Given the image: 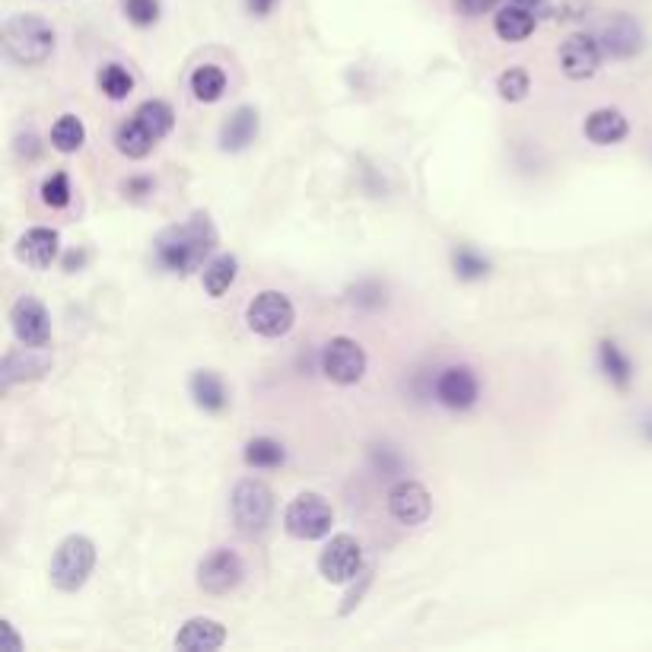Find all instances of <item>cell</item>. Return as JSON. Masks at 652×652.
I'll list each match as a JSON object with an SVG mask.
<instances>
[{
  "label": "cell",
  "instance_id": "obj_1",
  "mask_svg": "<svg viewBox=\"0 0 652 652\" xmlns=\"http://www.w3.org/2000/svg\"><path fill=\"white\" fill-rule=\"evenodd\" d=\"M217 226L208 214H191L185 223L166 226L156 239H153V261L169 271L188 277L194 271H201L214 252H217Z\"/></svg>",
  "mask_w": 652,
  "mask_h": 652
},
{
  "label": "cell",
  "instance_id": "obj_2",
  "mask_svg": "<svg viewBox=\"0 0 652 652\" xmlns=\"http://www.w3.org/2000/svg\"><path fill=\"white\" fill-rule=\"evenodd\" d=\"M3 48L16 64L36 68V64H45L55 51V29L36 13L10 16L3 26Z\"/></svg>",
  "mask_w": 652,
  "mask_h": 652
},
{
  "label": "cell",
  "instance_id": "obj_3",
  "mask_svg": "<svg viewBox=\"0 0 652 652\" xmlns=\"http://www.w3.org/2000/svg\"><path fill=\"white\" fill-rule=\"evenodd\" d=\"M274 490L258 481V477H242L236 481L233 494H229V515H233V525L246 535L254 538L261 532H268L271 519H274Z\"/></svg>",
  "mask_w": 652,
  "mask_h": 652
},
{
  "label": "cell",
  "instance_id": "obj_4",
  "mask_svg": "<svg viewBox=\"0 0 652 652\" xmlns=\"http://www.w3.org/2000/svg\"><path fill=\"white\" fill-rule=\"evenodd\" d=\"M96 544L86 535H68L55 547L48 577L58 592H80L96 570Z\"/></svg>",
  "mask_w": 652,
  "mask_h": 652
},
{
  "label": "cell",
  "instance_id": "obj_5",
  "mask_svg": "<svg viewBox=\"0 0 652 652\" xmlns=\"http://www.w3.org/2000/svg\"><path fill=\"white\" fill-rule=\"evenodd\" d=\"M334 525V509L322 494L306 490L299 497H293L287 509H284V529L299 542H319L331 535Z\"/></svg>",
  "mask_w": 652,
  "mask_h": 652
},
{
  "label": "cell",
  "instance_id": "obj_6",
  "mask_svg": "<svg viewBox=\"0 0 652 652\" xmlns=\"http://www.w3.org/2000/svg\"><path fill=\"white\" fill-rule=\"evenodd\" d=\"M246 322L261 337H287L296 325V309L287 293L261 291L246 309Z\"/></svg>",
  "mask_w": 652,
  "mask_h": 652
},
{
  "label": "cell",
  "instance_id": "obj_7",
  "mask_svg": "<svg viewBox=\"0 0 652 652\" xmlns=\"http://www.w3.org/2000/svg\"><path fill=\"white\" fill-rule=\"evenodd\" d=\"M319 366L325 372L331 382L337 386H357L363 376H366V351H363L360 341L347 337V334H337L331 337L325 347H322V357H319Z\"/></svg>",
  "mask_w": 652,
  "mask_h": 652
},
{
  "label": "cell",
  "instance_id": "obj_8",
  "mask_svg": "<svg viewBox=\"0 0 652 652\" xmlns=\"http://www.w3.org/2000/svg\"><path fill=\"white\" fill-rule=\"evenodd\" d=\"M246 580V564L236 550L229 547H217L211 550L201 564H198V585L208 595H229L236 592Z\"/></svg>",
  "mask_w": 652,
  "mask_h": 652
},
{
  "label": "cell",
  "instance_id": "obj_9",
  "mask_svg": "<svg viewBox=\"0 0 652 652\" xmlns=\"http://www.w3.org/2000/svg\"><path fill=\"white\" fill-rule=\"evenodd\" d=\"M319 573L334 585H347L363 577V544L354 535H334L319 554Z\"/></svg>",
  "mask_w": 652,
  "mask_h": 652
},
{
  "label": "cell",
  "instance_id": "obj_10",
  "mask_svg": "<svg viewBox=\"0 0 652 652\" xmlns=\"http://www.w3.org/2000/svg\"><path fill=\"white\" fill-rule=\"evenodd\" d=\"M386 507H389V515L399 522V525H424L434 512V497L430 490L420 484V481H411V477H401L399 484H392L389 497H386Z\"/></svg>",
  "mask_w": 652,
  "mask_h": 652
},
{
  "label": "cell",
  "instance_id": "obj_11",
  "mask_svg": "<svg viewBox=\"0 0 652 652\" xmlns=\"http://www.w3.org/2000/svg\"><path fill=\"white\" fill-rule=\"evenodd\" d=\"M10 328H13L16 341L26 347H48V341H51V316H48L45 303L36 296H20L10 306Z\"/></svg>",
  "mask_w": 652,
  "mask_h": 652
},
{
  "label": "cell",
  "instance_id": "obj_12",
  "mask_svg": "<svg viewBox=\"0 0 652 652\" xmlns=\"http://www.w3.org/2000/svg\"><path fill=\"white\" fill-rule=\"evenodd\" d=\"M436 401L449 411H472L481 399V382L472 366H446L434 382Z\"/></svg>",
  "mask_w": 652,
  "mask_h": 652
},
{
  "label": "cell",
  "instance_id": "obj_13",
  "mask_svg": "<svg viewBox=\"0 0 652 652\" xmlns=\"http://www.w3.org/2000/svg\"><path fill=\"white\" fill-rule=\"evenodd\" d=\"M602 58H605L602 42L585 36V33L570 36L564 42V48H560V68H564V73L570 80H589V76H595L598 68H602Z\"/></svg>",
  "mask_w": 652,
  "mask_h": 652
},
{
  "label": "cell",
  "instance_id": "obj_14",
  "mask_svg": "<svg viewBox=\"0 0 652 652\" xmlns=\"http://www.w3.org/2000/svg\"><path fill=\"white\" fill-rule=\"evenodd\" d=\"M598 42H602L605 55L615 58V61H630V58H637L647 48L643 26L633 16H627V13H617L615 20L602 29Z\"/></svg>",
  "mask_w": 652,
  "mask_h": 652
},
{
  "label": "cell",
  "instance_id": "obj_15",
  "mask_svg": "<svg viewBox=\"0 0 652 652\" xmlns=\"http://www.w3.org/2000/svg\"><path fill=\"white\" fill-rule=\"evenodd\" d=\"M51 369V354L45 347H20V351H10L3 357V366H0V389H13L16 382L23 379H38Z\"/></svg>",
  "mask_w": 652,
  "mask_h": 652
},
{
  "label": "cell",
  "instance_id": "obj_16",
  "mask_svg": "<svg viewBox=\"0 0 652 652\" xmlns=\"http://www.w3.org/2000/svg\"><path fill=\"white\" fill-rule=\"evenodd\" d=\"M61 254V233L48 226H33L20 236L16 242V258L29 268H51Z\"/></svg>",
  "mask_w": 652,
  "mask_h": 652
},
{
  "label": "cell",
  "instance_id": "obj_17",
  "mask_svg": "<svg viewBox=\"0 0 652 652\" xmlns=\"http://www.w3.org/2000/svg\"><path fill=\"white\" fill-rule=\"evenodd\" d=\"M261 115L254 106H239L223 125H220V150L223 153H242L258 141Z\"/></svg>",
  "mask_w": 652,
  "mask_h": 652
},
{
  "label": "cell",
  "instance_id": "obj_18",
  "mask_svg": "<svg viewBox=\"0 0 652 652\" xmlns=\"http://www.w3.org/2000/svg\"><path fill=\"white\" fill-rule=\"evenodd\" d=\"M226 643V627L217 617H188L176 633V647L188 652H214Z\"/></svg>",
  "mask_w": 652,
  "mask_h": 652
},
{
  "label": "cell",
  "instance_id": "obj_19",
  "mask_svg": "<svg viewBox=\"0 0 652 652\" xmlns=\"http://www.w3.org/2000/svg\"><path fill=\"white\" fill-rule=\"evenodd\" d=\"M188 392L204 414H223L226 404H229L226 382L214 369H194L191 379H188Z\"/></svg>",
  "mask_w": 652,
  "mask_h": 652
},
{
  "label": "cell",
  "instance_id": "obj_20",
  "mask_svg": "<svg viewBox=\"0 0 652 652\" xmlns=\"http://www.w3.org/2000/svg\"><path fill=\"white\" fill-rule=\"evenodd\" d=\"M582 131L595 146H615L630 134V121L620 109H595L589 111Z\"/></svg>",
  "mask_w": 652,
  "mask_h": 652
},
{
  "label": "cell",
  "instance_id": "obj_21",
  "mask_svg": "<svg viewBox=\"0 0 652 652\" xmlns=\"http://www.w3.org/2000/svg\"><path fill=\"white\" fill-rule=\"evenodd\" d=\"M595 357H598V369H602V376L615 386V389H630L633 386V376H637V369H633V360L624 354V347L612 341V337H602L598 341V351H595Z\"/></svg>",
  "mask_w": 652,
  "mask_h": 652
},
{
  "label": "cell",
  "instance_id": "obj_22",
  "mask_svg": "<svg viewBox=\"0 0 652 652\" xmlns=\"http://www.w3.org/2000/svg\"><path fill=\"white\" fill-rule=\"evenodd\" d=\"M494 33L503 38V42H525V38L535 33V13H532V7L509 3L503 10H497Z\"/></svg>",
  "mask_w": 652,
  "mask_h": 652
},
{
  "label": "cell",
  "instance_id": "obj_23",
  "mask_svg": "<svg viewBox=\"0 0 652 652\" xmlns=\"http://www.w3.org/2000/svg\"><path fill=\"white\" fill-rule=\"evenodd\" d=\"M156 144H159V141L146 131L134 115H131L128 121H121L118 131H115V146H118V153L128 156V159H144V156L153 153V146Z\"/></svg>",
  "mask_w": 652,
  "mask_h": 652
},
{
  "label": "cell",
  "instance_id": "obj_24",
  "mask_svg": "<svg viewBox=\"0 0 652 652\" xmlns=\"http://www.w3.org/2000/svg\"><path fill=\"white\" fill-rule=\"evenodd\" d=\"M242 459H246L249 469L268 472V469H281L287 462V449H284V442H277L271 436H254L246 442Z\"/></svg>",
  "mask_w": 652,
  "mask_h": 652
},
{
  "label": "cell",
  "instance_id": "obj_25",
  "mask_svg": "<svg viewBox=\"0 0 652 652\" xmlns=\"http://www.w3.org/2000/svg\"><path fill=\"white\" fill-rule=\"evenodd\" d=\"M236 277H239V258L236 254H214L204 264V291L211 293L214 299L229 291L236 284Z\"/></svg>",
  "mask_w": 652,
  "mask_h": 652
},
{
  "label": "cell",
  "instance_id": "obj_26",
  "mask_svg": "<svg viewBox=\"0 0 652 652\" xmlns=\"http://www.w3.org/2000/svg\"><path fill=\"white\" fill-rule=\"evenodd\" d=\"M134 118L144 125L156 141H163L176 128V111H173L169 103H163V99H146V103H141L138 111H134Z\"/></svg>",
  "mask_w": 652,
  "mask_h": 652
},
{
  "label": "cell",
  "instance_id": "obj_27",
  "mask_svg": "<svg viewBox=\"0 0 652 652\" xmlns=\"http://www.w3.org/2000/svg\"><path fill=\"white\" fill-rule=\"evenodd\" d=\"M191 93L198 103H217L226 93V71L217 64H201L191 73Z\"/></svg>",
  "mask_w": 652,
  "mask_h": 652
},
{
  "label": "cell",
  "instance_id": "obj_28",
  "mask_svg": "<svg viewBox=\"0 0 652 652\" xmlns=\"http://www.w3.org/2000/svg\"><path fill=\"white\" fill-rule=\"evenodd\" d=\"M86 144V125L76 118V115H61L55 125H51V146L58 153H76L80 146Z\"/></svg>",
  "mask_w": 652,
  "mask_h": 652
},
{
  "label": "cell",
  "instance_id": "obj_29",
  "mask_svg": "<svg viewBox=\"0 0 652 652\" xmlns=\"http://www.w3.org/2000/svg\"><path fill=\"white\" fill-rule=\"evenodd\" d=\"M452 271H455L459 281L474 284V281H484L490 274V261L477 252V249H472V246H459L452 252Z\"/></svg>",
  "mask_w": 652,
  "mask_h": 652
},
{
  "label": "cell",
  "instance_id": "obj_30",
  "mask_svg": "<svg viewBox=\"0 0 652 652\" xmlns=\"http://www.w3.org/2000/svg\"><path fill=\"white\" fill-rule=\"evenodd\" d=\"M99 90L109 96L111 103H121V99H128V96H131V90H134V76L125 71L121 64H106V68L99 71Z\"/></svg>",
  "mask_w": 652,
  "mask_h": 652
},
{
  "label": "cell",
  "instance_id": "obj_31",
  "mask_svg": "<svg viewBox=\"0 0 652 652\" xmlns=\"http://www.w3.org/2000/svg\"><path fill=\"white\" fill-rule=\"evenodd\" d=\"M529 90H532V76H529V71H522V68H509V71L497 76V93L507 103H522L529 96Z\"/></svg>",
  "mask_w": 652,
  "mask_h": 652
},
{
  "label": "cell",
  "instance_id": "obj_32",
  "mask_svg": "<svg viewBox=\"0 0 652 652\" xmlns=\"http://www.w3.org/2000/svg\"><path fill=\"white\" fill-rule=\"evenodd\" d=\"M71 179L68 173H51L48 179L42 181V201L48 208H68L71 204Z\"/></svg>",
  "mask_w": 652,
  "mask_h": 652
},
{
  "label": "cell",
  "instance_id": "obj_33",
  "mask_svg": "<svg viewBox=\"0 0 652 652\" xmlns=\"http://www.w3.org/2000/svg\"><path fill=\"white\" fill-rule=\"evenodd\" d=\"M125 16L134 23V26H153L159 20V0H125Z\"/></svg>",
  "mask_w": 652,
  "mask_h": 652
},
{
  "label": "cell",
  "instance_id": "obj_34",
  "mask_svg": "<svg viewBox=\"0 0 652 652\" xmlns=\"http://www.w3.org/2000/svg\"><path fill=\"white\" fill-rule=\"evenodd\" d=\"M369 459H372L376 472L382 474V477H395V474L404 472V459H401L399 449H392V446H376L369 452Z\"/></svg>",
  "mask_w": 652,
  "mask_h": 652
},
{
  "label": "cell",
  "instance_id": "obj_35",
  "mask_svg": "<svg viewBox=\"0 0 652 652\" xmlns=\"http://www.w3.org/2000/svg\"><path fill=\"white\" fill-rule=\"evenodd\" d=\"M0 647L7 652H23V640H20V633H16V627L3 617L0 620Z\"/></svg>",
  "mask_w": 652,
  "mask_h": 652
},
{
  "label": "cell",
  "instance_id": "obj_36",
  "mask_svg": "<svg viewBox=\"0 0 652 652\" xmlns=\"http://www.w3.org/2000/svg\"><path fill=\"white\" fill-rule=\"evenodd\" d=\"M497 7V0H455V10L462 16H484Z\"/></svg>",
  "mask_w": 652,
  "mask_h": 652
},
{
  "label": "cell",
  "instance_id": "obj_37",
  "mask_svg": "<svg viewBox=\"0 0 652 652\" xmlns=\"http://www.w3.org/2000/svg\"><path fill=\"white\" fill-rule=\"evenodd\" d=\"M153 191V181L150 179H128L125 181V194H131V198H144V194H150Z\"/></svg>",
  "mask_w": 652,
  "mask_h": 652
},
{
  "label": "cell",
  "instance_id": "obj_38",
  "mask_svg": "<svg viewBox=\"0 0 652 652\" xmlns=\"http://www.w3.org/2000/svg\"><path fill=\"white\" fill-rule=\"evenodd\" d=\"M246 7H249L252 16H268L277 7V0H246Z\"/></svg>",
  "mask_w": 652,
  "mask_h": 652
},
{
  "label": "cell",
  "instance_id": "obj_39",
  "mask_svg": "<svg viewBox=\"0 0 652 652\" xmlns=\"http://www.w3.org/2000/svg\"><path fill=\"white\" fill-rule=\"evenodd\" d=\"M38 141H36V134H26V138H20V146H16V150H20V153H29V156H36L38 153Z\"/></svg>",
  "mask_w": 652,
  "mask_h": 652
},
{
  "label": "cell",
  "instance_id": "obj_40",
  "mask_svg": "<svg viewBox=\"0 0 652 652\" xmlns=\"http://www.w3.org/2000/svg\"><path fill=\"white\" fill-rule=\"evenodd\" d=\"M643 439H647V442H652V417L647 420V424H643Z\"/></svg>",
  "mask_w": 652,
  "mask_h": 652
},
{
  "label": "cell",
  "instance_id": "obj_41",
  "mask_svg": "<svg viewBox=\"0 0 652 652\" xmlns=\"http://www.w3.org/2000/svg\"><path fill=\"white\" fill-rule=\"evenodd\" d=\"M512 3H522V7H538L544 0H512Z\"/></svg>",
  "mask_w": 652,
  "mask_h": 652
}]
</instances>
